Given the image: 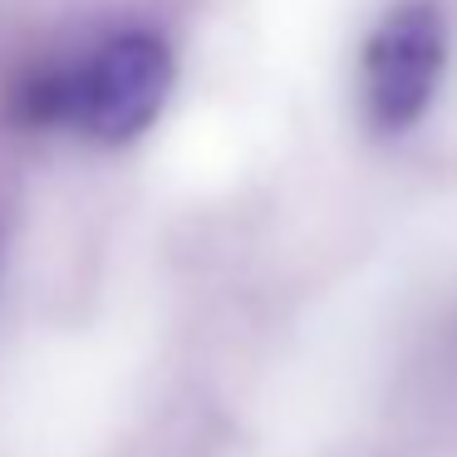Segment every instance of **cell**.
Segmentation results:
<instances>
[{"label": "cell", "mask_w": 457, "mask_h": 457, "mask_svg": "<svg viewBox=\"0 0 457 457\" xmlns=\"http://www.w3.org/2000/svg\"><path fill=\"white\" fill-rule=\"evenodd\" d=\"M54 70H60V123L109 148L143 138L158 123L178 79L172 45L143 25L104 35L94 50Z\"/></svg>", "instance_id": "1"}, {"label": "cell", "mask_w": 457, "mask_h": 457, "mask_svg": "<svg viewBox=\"0 0 457 457\" xmlns=\"http://www.w3.org/2000/svg\"><path fill=\"white\" fill-rule=\"evenodd\" d=\"M447 64V25L433 0H398L364 45V113L394 138L428 113Z\"/></svg>", "instance_id": "2"}]
</instances>
